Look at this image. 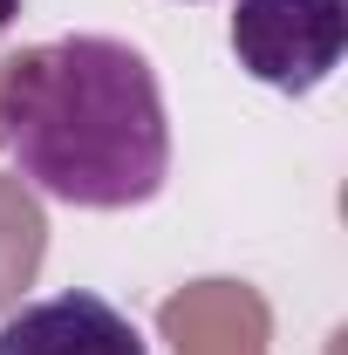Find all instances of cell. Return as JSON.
<instances>
[{"label": "cell", "instance_id": "3957f363", "mask_svg": "<svg viewBox=\"0 0 348 355\" xmlns=\"http://www.w3.org/2000/svg\"><path fill=\"white\" fill-rule=\"evenodd\" d=\"M0 355H150V342L137 335L123 308H110L89 287H69V294H48L35 308L7 314Z\"/></svg>", "mask_w": 348, "mask_h": 355}, {"label": "cell", "instance_id": "277c9868", "mask_svg": "<svg viewBox=\"0 0 348 355\" xmlns=\"http://www.w3.org/2000/svg\"><path fill=\"white\" fill-rule=\"evenodd\" d=\"M14 21H21V0H0V35H7Z\"/></svg>", "mask_w": 348, "mask_h": 355}, {"label": "cell", "instance_id": "6da1fadb", "mask_svg": "<svg viewBox=\"0 0 348 355\" xmlns=\"http://www.w3.org/2000/svg\"><path fill=\"white\" fill-rule=\"evenodd\" d=\"M0 150L42 198L82 212L150 205L171 178L157 69L116 35H62L7 62Z\"/></svg>", "mask_w": 348, "mask_h": 355}, {"label": "cell", "instance_id": "7a4b0ae2", "mask_svg": "<svg viewBox=\"0 0 348 355\" xmlns=\"http://www.w3.org/2000/svg\"><path fill=\"white\" fill-rule=\"evenodd\" d=\"M348 0H239L232 7V55L253 83L280 96H314L342 69Z\"/></svg>", "mask_w": 348, "mask_h": 355}]
</instances>
